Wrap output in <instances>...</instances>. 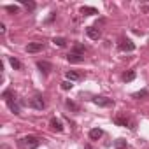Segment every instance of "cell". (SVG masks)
<instances>
[{
	"label": "cell",
	"instance_id": "1",
	"mask_svg": "<svg viewBox=\"0 0 149 149\" xmlns=\"http://www.w3.org/2000/svg\"><path fill=\"white\" fill-rule=\"evenodd\" d=\"M4 98H6V102H7L9 109H11L14 114H21L19 104H18V100H16V95H14L13 91H4Z\"/></svg>",
	"mask_w": 149,
	"mask_h": 149
},
{
	"label": "cell",
	"instance_id": "2",
	"mask_svg": "<svg viewBox=\"0 0 149 149\" xmlns=\"http://www.w3.org/2000/svg\"><path fill=\"white\" fill-rule=\"evenodd\" d=\"M30 105H32L33 109H37V111L46 109V102H44V100H42V97H39V95H35V97H32V98H30Z\"/></svg>",
	"mask_w": 149,
	"mask_h": 149
},
{
	"label": "cell",
	"instance_id": "3",
	"mask_svg": "<svg viewBox=\"0 0 149 149\" xmlns=\"http://www.w3.org/2000/svg\"><path fill=\"white\" fill-rule=\"evenodd\" d=\"M93 104L98 105V107H111L114 102H112V98H107V97H95Z\"/></svg>",
	"mask_w": 149,
	"mask_h": 149
},
{
	"label": "cell",
	"instance_id": "4",
	"mask_svg": "<svg viewBox=\"0 0 149 149\" xmlns=\"http://www.w3.org/2000/svg\"><path fill=\"white\" fill-rule=\"evenodd\" d=\"M23 140H25V146H26L28 149H37L39 144H40V140H39L37 137H33V135H28V137H25Z\"/></svg>",
	"mask_w": 149,
	"mask_h": 149
},
{
	"label": "cell",
	"instance_id": "5",
	"mask_svg": "<svg viewBox=\"0 0 149 149\" xmlns=\"http://www.w3.org/2000/svg\"><path fill=\"white\" fill-rule=\"evenodd\" d=\"M65 77H67V81H79V79H83V72H77V70H68L67 74H65Z\"/></svg>",
	"mask_w": 149,
	"mask_h": 149
},
{
	"label": "cell",
	"instance_id": "6",
	"mask_svg": "<svg viewBox=\"0 0 149 149\" xmlns=\"http://www.w3.org/2000/svg\"><path fill=\"white\" fill-rule=\"evenodd\" d=\"M86 35H88L90 39H93V40H98L102 33H100V30H98L97 26H88V28H86Z\"/></svg>",
	"mask_w": 149,
	"mask_h": 149
},
{
	"label": "cell",
	"instance_id": "7",
	"mask_svg": "<svg viewBox=\"0 0 149 149\" xmlns=\"http://www.w3.org/2000/svg\"><path fill=\"white\" fill-rule=\"evenodd\" d=\"M119 49H121L123 53H132V51L135 49V44H133L130 39H126V40H123V42L119 44Z\"/></svg>",
	"mask_w": 149,
	"mask_h": 149
},
{
	"label": "cell",
	"instance_id": "8",
	"mask_svg": "<svg viewBox=\"0 0 149 149\" xmlns=\"http://www.w3.org/2000/svg\"><path fill=\"white\" fill-rule=\"evenodd\" d=\"M44 49V42H30L28 46H26V51L28 53H39V51H42Z\"/></svg>",
	"mask_w": 149,
	"mask_h": 149
},
{
	"label": "cell",
	"instance_id": "9",
	"mask_svg": "<svg viewBox=\"0 0 149 149\" xmlns=\"http://www.w3.org/2000/svg\"><path fill=\"white\" fill-rule=\"evenodd\" d=\"M37 67H39V70H40L42 74H46V76L53 70V65H51L49 61H37Z\"/></svg>",
	"mask_w": 149,
	"mask_h": 149
},
{
	"label": "cell",
	"instance_id": "10",
	"mask_svg": "<svg viewBox=\"0 0 149 149\" xmlns=\"http://www.w3.org/2000/svg\"><path fill=\"white\" fill-rule=\"evenodd\" d=\"M67 60L70 63H83L84 61V54H76V53H68L67 54Z\"/></svg>",
	"mask_w": 149,
	"mask_h": 149
},
{
	"label": "cell",
	"instance_id": "11",
	"mask_svg": "<svg viewBox=\"0 0 149 149\" xmlns=\"http://www.w3.org/2000/svg\"><path fill=\"white\" fill-rule=\"evenodd\" d=\"M81 14H84V16H93V14H98V11H97L95 7L83 6V7H81Z\"/></svg>",
	"mask_w": 149,
	"mask_h": 149
},
{
	"label": "cell",
	"instance_id": "12",
	"mask_svg": "<svg viewBox=\"0 0 149 149\" xmlns=\"http://www.w3.org/2000/svg\"><path fill=\"white\" fill-rule=\"evenodd\" d=\"M49 125H51V130H54V132H63V125H61L60 119H54V118H53Z\"/></svg>",
	"mask_w": 149,
	"mask_h": 149
},
{
	"label": "cell",
	"instance_id": "13",
	"mask_svg": "<svg viewBox=\"0 0 149 149\" xmlns=\"http://www.w3.org/2000/svg\"><path fill=\"white\" fill-rule=\"evenodd\" d=\"M102 135H104V132H102L100 128H93V130H90V139H91V140H98Z\"/></svg>",
	"mask_w": 149,
	"mask_h": 149
},
{
	"label": "cell",
	"instance_id": "14",
	"mask_svg": "<svg viewBox=\"0 0 149 149\" xmlns=\"http://www.w3.org/2000/svg\"><path fill=\"white\" fill-rule=\"evenodd\" d=\"M135 76H137V74H135V70L125 72V74H123V81H125V83H130V81H133V79H135Z\"/></svg>",
	"mask_w": 149,
	"mask_h": 149
},
{
	"label": "cell",
	"instance_id": "15",
	"mask_svg": "<svg viewBox=\"0 0 149 149\" xmlns=\"http://www.w3.org/2000/svg\"><path fill=\"white\" fill-rule=\"evenodd\" d=\"M9 63H11V65H13V68H16V70H21V68H23V63H21L19 60H16L14 56H11V58H9Z\"/></svg>",
	"mask_w": 149,
	"mask_h": 149
},
{
	"label": "cell",
	"instance_id": "16",
	"mask_svg": "<svg viewBox=\"0 0 149 149\" xmlns=\"http://www.w3.org/2000/svg\"><path fill=\"white\" fill-rule=\"evenodd\" d=\"M84 51H86V47H84L83 44H74V47H72V51H70V53H76V54H84Z\"/></svg>",
	"mask_w": 149,
	"mask_h": 149
},
{
	"label": "cell",
	"instance_id": "17",
	"mask_svg": "<svg viewBox=\"0 0 149 149\" xmlns=\"http://www.w3.org/2000/svg\"><path fill=\"white\" fill-rule=\"evenodd\" d=\"M65 104H67V107H68L70 111H74V112H77V111H79V105H77L76 102H72V100H67Z\"/></svg>",
	"mask_w": 149,
	"mask_h": 149
},
{
	"label": "cell",
	"instance_id": "18",
	"mask_svg": "<svg viewBox=\"0 0 149 149\" xmlns=\"http://www.w3.org/2000/svg\"><path fill=\"white\" fill-rule=\"evenodd\" d=\"M53 42H54L58 47H65V46H67V40H65L63 37H54V40H53Z\"/></svg>",
	"mask_w": 149,
	"mask_h": 149
},
{
	"label": "cell",
	"instance_id": "19",
	"mask_svg": "<svg viewBox=\"0 0 149 149\" xmlns=\"http://www.w3.org/2000/svg\"><path fill=\"white\" fill-rule=\"evenodd\" d=\"M6 11L11 13V14H18V13H19V7H18V6H7Z\"/></svg>",
	"mask_w": 149,
	"mask_h": 149
},
{
	"label": "cell",
	"instance_id": "20",
	"mask_svg": "<svg viewBox=\"0 0 149 149\" xmlns=\"http://www.w3.org/2000/svg\"><path fill=\"white\" fill-rule=\"evenodd\" d=\"M114 123L119 125V126H126V125H128V119H126V118H116Z\"/></svg>",
	"mask_w": 149,
	"mask_h": 149
},
{
	"label": "cell",
	"instance_id": "21",
	"mask_svg": "<svg viewBox=\"0 0 149 149\" xmlns=\"http://www.w3.org/2000/svg\"><path fill=\"white\" fill-rule=\"evenodd\" d=\"M116 149H126V140L118 139V140H116Z\"/></svg>",
	"mask_w": 149,
	"mask_h": 149
},
{
	"label": "cell",
	"instance_id": "22",
	"mask_svg": "<svg viewBox=\"0 0 149 149\" xmlns=\"http://www.w3.org/2000/svg\"><path fill=\"white\" fill-rule=\"evenodd\" d=\"M72 86H74V84H72L70 81H63V83H61V90H65V91H67V90H72Z\"/></svg>",
	"mask_w": 149,
	"mask_h": 149
},
{
	"label": "cell",
	"instance_id": "23",
	"mask_svg": "<svg viewBox=\"0 0 149 149\" xmlns=\"http://www.w3.org/2000/svg\"><path fill=\"white\" fill-rule=\"evenodd\" d=\"M142 97H147V91L146 90H142L139 93H133V98H142Z\"/></svg>",
	"mask_w": 149,
	"mask_h": 149
},
{
	"label": "cell",
	"instance_id": "24",
	"mask_svg": "<svg viewBox=\"0 0 149 149\" xmlns=\"http://www.w3.org/2000/svg\"><path fill=\"white\" fill-rule=\"evenodd\" d=\"M21 4H23V6H26V9H33V7H35V4H33V2H26V0H21Z\"/></svg>",
	"mask_w": 149,
	"mask_h": 149
},
{
	"label": "cell",
	"instance_id": "25",
	"mask_svg": "<svg viewBox=\"0 0 149 149\" xmlns=\"http://www.w3.org/2000/svg\"><path fill=\"white\" fill-rule=\"evenodd\" d=\"M0 33H6V25L0 23Z\"/></svg>",
	"mask_w": 149,
	"mask_h": 149
}]
</instances>
